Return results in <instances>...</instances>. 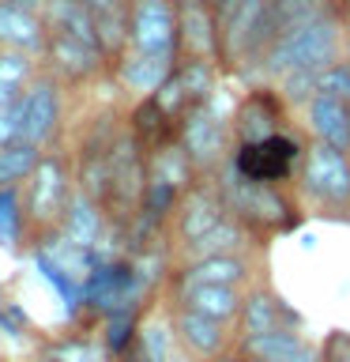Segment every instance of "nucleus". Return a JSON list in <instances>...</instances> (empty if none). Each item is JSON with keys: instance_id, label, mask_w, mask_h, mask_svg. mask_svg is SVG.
<instances>
[{"instance_id": "13", "label": "nucleus", "mask_w": 350, "mask_h": 362, "mask_svg": "<svg viewBox=\"0 0 350 362\" xmlns=\"http://www.w3.org/2000/svg\"><path fill=\"white\" fill-rule=\"evenodd\" d=\"M177 27H181V57L222 64L219 16H215L211 0H177Z\"/></svg>"}, {"instance_id": "11", "label": "nucleus", "mask_w": 350, "mask_h": 362, "mask_svg": "<svg viewBox=\"0 0 350 362\" xmlns=\"http://www.w3.org/2000/svg\"><path fill=\"white\" fill-rule=\"evenodd\" d=\"M222 219H230V208H226V197H222L219 181H215V177H200L196 185L181 197L174 219H169L174 238H177V249L188 245V242H196V238H203L207 230H215Z\"/></svg>"}, {"instance_id": "41", "label": "nucleus", "mask_w": 350, "mask_h": 362, "mask_svg": "<svg viewBox=\"0 0 350 362\" xmlns=\"http://www.w3.org/2000/svg\"><path fill=\"white\" fill-rule=\"evenodd\" d=\"M346 155H350V140H346Z\"/></svg>"}, {"instance_id": "27", "label": "nucleus", "mask_w": 350, "mask_h": 362, "mask_svg": "<svg viewBox=\"0 0 350 362\" xmlns=\"http://www.w3.org/2000/svg\"><path fill=\"white\" fill-rule=\"evenodd\" d=\"M275 16H279V30H286L305 19L350 16V0H275Z\"/></svg>"}, {"instance_id": "36", "label": "nucleus", "mask_w": 350, "mask_h": 362, "mask_svg": "<svg viewBox=\"0 0 350 362\" xmlns=\"http://www.w3.org/2000/svg\"><path fill=\"white\" fill-rule=\"evenodd\" d=\"M324 362H350V332H332L320 347Z\"/></svg>"}, {"instance_id": "23", "label": "nucleus", "mask_w": 350, "mask_h": 362, "mask_svg": "<svg viewBox=\"0 0 350 362\" xmlns=\"http://www.w3.org/2000/svg\"><path fill=\"white\" fill-rule=\"evenodd\" d=\"M253 242H256V234L230 215V219H222L215 230H207L203 238L181 245V260H200V257H219V253H248Z\"/></svg>"}, {"instance_id": "6", "label": "nucleus", "mask_w": 350, "mask_h": 362, "mask_svg": "<svg viewBox=\"0 0 350 362\" xmlns=\"http://www.w3.org/2000/svg\"><path fill=\"white\" fill-rule=\"evenodd\" d=\"M305 144L309 140H301V136H294V129H286V132H275V136L256 140V144H234V151H230L226 163L248 181L294 185L301 155H305Z\"/></svg>"}, {"instance_id": "10", "label": "nucleus", "mask_w": 350, "mask_h": 362, "mask_svg": "<svg viewBox=\"0 0 350 362\" xmlns=\"http://www.w3.org/2000/svg\"><path fill=\"white\" fill-rule=\"evenodd\" d=\"M128 49L181 57L177 0H128Z\"/></svg>"}, {"instance_id": "40", "label": "nucleus", "mask_w": 350, "mask_h": 362, "mask_svg": "<svg viewBox=\"0 0 350 362\" xmlns=\"http://www.w3.org/2000/svg\"><path fill=\"white\" fill-rule=\"evenodd\" d=\"M203 362H245L241 355H226V351H222V355H211V358H203Z\"/></svg>"}, {"instance_id": "2", "label": "nucleus", "mask_w": 350, "mask_h": 362, "mask_svg": "<svg viewBox=\"0 0 350 362\" xmlns=\"http://www.w3.org/2000/svg\"><path fill=\"white\" fill-rule=\"evenodd\" d=\"M219 181L222 197H226V208L237 223H245L256 238L264 234H279V230H290L298 223V200L290 197V185H267V181H248L241 177L230 163H222L219 174H211Z\"/></svg>"}, {"instance_id": "35", "label": "nucleus", "mask_w": 350, "mask_h": 362, "mask_svg": "<svg viewBox=\"0 0 350 362\" xmlns=\"http://www.w3.org/2000/svg\"><path fill=\"white\" fill-rule=\"evenodd\" d=\"M16 140H23V110H19V98H16V106H11L8 113H0V147L16 144Z\"/></svg>"}, {"instance_id": "37", "label": "nucleus", "mask_w": 350, "mask_h": 362, "mask_svg": "<svg viewBox=\"0 0 350 362\" xmlns=\"http://www.w3.org/2000/svg\"><path fill=\"white\" fill-rule=\"evenodd\" d=\"M19 95H23V90H16L11 83H4V79H0V113H8L11 106H16Z\"/></svg>"}, {"instance_id": "4", "label": "nucleus", "mask_w": 350, "mask_h": 362, "mask_svg": "<svg viewBox=\"0 0 350 362\" xmlns=\"http://www.w3.org/2000/svg\"><path fill=\"white\" fill-rule=\"evenodd\" d=\"M177 144L185 147L200 177L219 174L222 163L234 151V110L222 106V95H211L207 102H196L177 124Z\"/></svg>"}, {"instance_id": "31", "label": "nucleus", "mask_w": 350, "mask_h": 362, "mask_svg": "<svg viewBox=\"0 0 350 362\" xmlns=\"http://www.w3.org/2000/svg\"><path fill=\"white\" fill-rule=\"evenodd\" d=\"M279 95L290 102V110H305L309 106V98L316 95V72H290L279 79Z\"/></svg>"}, {"instance_id": "32", "label": "nucleus", "mask_w": 350, "mask_h": 362, "mask_svg": "<svg viewBox=\"0 0 350 362\" xmlns=\"http://www.w3.org/2000/svg\"><path fill=\"white\" fill-rule=\"evenodd\" d=\"M177 339V332H174V325H158V321H151V325H140V347L147 351V358L151 362H169V344Z\"/></svg>"}, {"instance_id": "29", "label": "nucleus", "mask_w": 350, "mask_h": 362, "mask_svg": "<svg viewBox=\"0 0 350 362\" xmlns=\"http://www.w3.org/2000/svg\"><path fill=\"white\" fill-rule=\"evenodd\" d=\"M49 362H113V355L102 344V336H64L49 347Z\"/></svg>"}, {"instance_id": "18", "label": "nucleus", "mask_w": 350, "mask_h": 362, "mask_svg": "<svg viewBox=\"0 0 350 362\" xmlns=\"http://www.w3.org/2000/svg\"><path fill=\"white\" fill-rule=\"evenodd\" d=\"M301 113H305L301 124L309 132V140H320V144H332V147H343L346 151V140H350V102L346 98L316 90Z\"/></svg>"}, {"instance_id": "39", "label": "nucleus", "mask_w": 350, "mask_h": 362, "mask_svg": "<svg viewBox=\"0 0 350 362\" xmlns=\"http://www.w3.org/2000/svg\"><path fill=\"white\" fill-rule=\"evenodd\" d=\"M237 4H241V0H211V8H215V16H219V23H222L226 16H230V11H234Z\"/></svg>"}, {"instance_id": "24", "label": "nucleus", "mask_w": 350, "mask_h": 362, "mask_svg": "<svg viewBox=\"0 0 350 362\" xmlns=\"http://www.w3.org/2000/svg\"><path fill=\"white\" fill-rule=\"evenodd\" d=\"M42 16H45V27L53 34H72V38H83V42H98V23H95V11L87 8V0H45L42 4Z\"/></svg>"}, {"instance_id": "3", "label": "nucleus", "mask_w": 350, "mask_h": 362, "mask_svg": "<svg viewBox=\"0 0 350 362\" xmlns=\"http://www.w3.org/2000/svg\"><path fill=\"white\" fill-rule=\"evenodd\" d=\"M294 189L305 208L320 215H350V155L343 147L309 140Z\"/></svg>"}, {"instance_id": "25", "label": "nucleus", "mask_w": 350, "mask_h": 362, "mask_svg": "<svg viewBox=\"0 0 350 362\" xmlns=\"http://www.w3.org/2000/svg\"><path fill=\"white\" fill-rule=\"evenodd\" d=\"M30 234V219H27V204H23V185L0 189V245L4 249H19Z\"/></svg>"}, {"instance_id": "26", "label": "nucleus", "mask_w": 350, "mask_h": 362, "mask_svg": "<svg viewBox=\"0 0 350 362\" xmlns=\"http://www.w3.org/2000/svg\"><path fill=\"white\" fill-rule=\"evenodd\" d=\"M45 151L38 144H27V140H16V144H4L0 147V189H11V185H23L34 166H38V158Z\"/></svg>"}, {"instance_id": "19", "label": "nucleus", "mask_w": 350, "mask_h": 362, "mask_svg": "<svg viewBox=\"0 0 350 362\" xmlns=\"http://www.w3.org/2000/svg\"><path fill=\"white\" fill-rule=\"evenodd\" d=\"M56 230H61L68 242H76V245H83V249H98L109 238V215H106V208H102L98 200H90L87 192L76 189Z\"/></svg>"}, {"instance_id": "21", "label": "nucleus", "mask_w": 350, "mask_h": 362, "mask_svg": "<svg viewBox=\"0 0 350 362\" xmlns=\"http://www.w3.org/2000/svg\"><path fill=\"white\" fill-rule=\"evenodd\" d=\"M177 294V305L185 310H196V313H207V317H219V321H237L241 313V302H245V291L241 287H219V283H192V287H174Z\"/></svg>"}, {"instance_id": "22", "label": "nucleus", "mask_w": 350, "mask_h": 362, "mask_svg": "<svg viewBox=\"0 0 350 362\" xmlns=\"http://www.w3.org/2000/svg\"><path fill=\"white\" fill-rule=\"evenodd\" d=\"M124 121H128V129L135 132V140H140L147 151H155V147H162V144H174L177 140V124H181L155 95L151 98H135V106L128 110Z\"/></svg>"}, {"instance_id": "12", "label": "nucleus", "mask_w": 350, "mask_h": 362, "mask_svg": "<svg viewBox=\"0 0 350 362\" xmlns=\"http://www.w3.org/2000/svg\"><path fill=\"white\" fill-rule=\"evenodd\" d=\"M181 57H169V53H140V49H124L117 61H113V79L124 95L132 98H151L158 95V87L174 76Z\"/></svg>"}, {"instance_id": "5", "label": "nucleus", "mask_w": 350, "mask_h": 362, "mask_svg": "<svg viewBox=\"0 0 350 362\" xmlns=\"http://www.w3.org/2000/svg\"><path fill=\"white\" fill-rule=\"evenodd\" d=\"M76 192V166H72V155L61 151V147H49L34 174L23 181V204H27V219H30V230L34 234H45V230H56L68 211V200Z\"/></svg>"}, {"instance_id": "38", "label": "nucleus", "mask_w": 350, "mask_h": 362, "mask_svg": "<svg viewBox=\"0 0 350 362\" xmlns=\"http://www.w3.org/2000/svg\"><path fill=\"white\" fill-rule=\"evenodd\" d=\"M124 4H128V0H87V8L95 11V16H102V11H117Z\"/></svg>"}, {"instance_id": "33", "label": "nucleus", "mask_w": 350, "mask_h": 362, "mask_svg": "<svg viewBox=\"0 0 350 362\" xmlns=\"http://www.w3.org/2000/svg\"><path fill=\"white\" fill-rule=\"evenodd\" d=\"M316 90L320 95H335V98H346L350 102V57L346 61H335L316 72Z\"/></svg>"}, {"instance_id": "34", "label": "nucleus", "mask_w": 350, "mask_h": 362, "mask_svg": "<svg viewBox=\"0 0 350 362\" xmlns=\"http://www.w3.org/2000/svg\"><path fill=\"white\" fill-rule=\"evenodd\" d=\"M27 328H30L27 310H23L19 302H11V298L0 294V332L11 336V339H19V336H27Z\"/></svg>"}, {"instance_id": "8", "label": "nucleus", "mask_w": 350, "mask_h": 362, "mask_svg": "<svg viewBox=\"0 0 350 362\" xmlns=\"http://www.w3.org/2000/svg\"><path fill=\"white\" fill-rule=\"evenodd\" d=\"M290 129V102L279 95L275 83L260 79L237 98L234 106V144H256Z\"/></svg>"}, {"instance_id": "1", "label": "nucleus", "mask_w": 350, "mask_h": 362, "mask_svg": "<svg viewBox=\"0 0 350 362\" xmlns=\"http://www.w3.org/2000/svg\"><path fill=\"white\" fill-rule=\"evenodd\" d=\"M350 57V16H320L279 30L271 49L260 61V79L279 83L290 72H320Z\"/></svg>"}, {"instance_id": "15", "label": "nucleus", "mask_w": 350, "mask_h": 362, "mask_svg": "<svg viewBox=\"0 0 350 362\" xmlns=\"http://www.w3.org/2000/svg\"><path fill=\"white\" fill-rule=\"evenodd\" d=\"M253 276L248 253H219L200 260H181L174 272V287H192V283H219V287H245Z\"/></svg>"}, {"instance_id": "28", "label": "nucleus", "mask_w": 350, "mask_h": 362, "mask_svg": "<svg viewBox=\"0 0 350 362\" xmlns=\"http://www.w3.org/2000/svg\"><path fill=\"white\" fill-rule=\"evenodd\" d=\"M135 339H140V310H113L102 317V344L109 347V355H124Z\"/></svg>"}, {"instance_id": "30", "label": "nucleus", "mask_w": 350, "mask_h": 362, "mask_svg": "<svg viewBox=\"0 0 350 362\" xmlns=\"http://www.w3.org/2000/svg\"><path fill=\"white\" fill-rule=\"evenodd\" d=\"M42 72V57L23 53V49H0V79L16 90H27V83Z\"/></svg>"}, {"instance_id": "20", "label": "nucleus", "mask_w": 350, "mask_h": 362, "mask_svg": "<svg viewBox=\"0 0 350 362\" xmlns=\"http://www.w3.org/2000/svg\"><path fill=\"white\" fill-rule=\"evenodd\" d=\"M298 325V313H290L271 291L256 287L245 291L241 313H237V336H260L271 332V328H294Z\"/></svg>"}, {"instance_id": "14", "label": "nucleus", "mask_w": 350, "mask_h": 362, "mask_svg": "<svg viewBox=\"0 0 350 362\" xmlns=\"http://www.w3.org/2000/svg\"><path fill=\"white\" fill-rule=\"evenodd\" d=\"M237 355L245 362H324L320 351L298 336V328H271L260 336H241Z\"/></svg>"}, {"instance_id": "16", "label": "nucleus", "mask_w": 350, "mask_h": 362, "mask_svg": "<svg viewBox=\"0 0 350 362\" xmlns=\"http://www.w3.org/2000/svg\"><path fill=\"white\" fill-rule=\"evenodd\" d=\"M45 42H49V27L38 8H23L0 0V49H23L42 57Z\"/></svg>"}, {"instance_id": "17", "label": "nucleus", "mask_w": 350, "mask_h": 362, "mask_svg": "<svg viewBox=\"0 0 350 362\" xmlns=\"http://www.w3.org/2000/svg\"><path fill=\"white\" fill-rule=\"evenodd\" d=\"M174 332H177V344L200 358L222 355L226 344H230V325L219 321V317L185 310V305H177V313H174Z\"/></svg>"}, {"instance_id": "7", "label": "nucleus", "mask_w": 350, "mask_h": 362, "mask_svg": "<svg viewBox=\"0 0 350 362\" xmlns=\"http://www.w3.org/2000/svg\"><path fill=\"white\" fill-rule=\"evenodd\" d=\"M23 110V140L38 144L42 151L56 147L64 132V83L53 72H42L27 83V90L19 95Z\"/></svg>"}, {"instance_id": "9", "label": "nucleus", "mask_w": 350, "mask_h": 362, "mask_svg": "<svg viewBox=\"0 0 350 362\" xmlns=\"http://www.w3.org/2000/svg\"><path fill=\"white\" fill-rule=\"evenodd\" d=\"M42 68L53 72L64 87H83V83H95L98 76H106L113 68V61L95 42L49 30V42H45V53H42Z\"/></svg>"}]
</instances>
